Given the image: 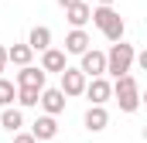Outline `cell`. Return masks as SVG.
<instances>
[{
  "instance_id": "14",
  "label": "cell",
  "mask_w": 147,
  "mask_h": 143,
  "mask_svg": "<svg viewBox=\"0 0 147 143\" xmlns=\"http://www.w3.org/2000/svg\"><path fill=\"white\" fill-rule=\"evenodd\" d=\"M89 44H92V41H89L86 31H69V34H65V55H86Z\"/></svg>"
},
{
  "instance_id": "10",
  "label": "cell",
  "mask_w": 147,
  "mask_h": 143,
  "mask_svg": "<svg viewBox=\"0 0 147 143\" xmlns=\"http://www.w3.org/2000/svg\"><path fill=\"white\" fill-rule=\"evenodd\" d=\"M38 106L45 109V116H58V112H65V96H62L58 89H48V85H45Z\"/></svg>"
},
{
  "instance_id": "17",
  "label": "cell",
  "mask_w": 147,
  "mask_h": 143,
  "mask_svg": "<svg viewBox=\"0 0 147 143\" xmlns=\"http://www.w3.org/2000/svg\"><path fill=\"white\" fill-rule=\"evenodd\" d=\"M14 102H17V85L0 75V106L7 109V106H14Z\"/></svg>"
},
{
  "instance_id": "6",
  "label": "cell",
  "mask_w": 147,
  "mask_h": 143,
  "mask_svg": "<svg viewBox=\"0 0 147 143\" xmlns=\"http://www.w3.org/2000/svg\"><path fill=\"white\" fill-rule=\"evenodd\" d=\"M82 96H89V102H92V106H106V102L113 99V82L106 78V75H103V78H89Z\"/></svg>"
},
{
  "instance_id": "4",
  "label": "cell",
  "mask_w": 147,
  "mask_h": 143,
  "mask_svg": "<svg viewBox=\"0 0 147 143\" xmlns=\"http://www.w3.org/2000/svg\"><path fill=\"white\" fill-rule=\"evenodd\" d=\"M58 78H62V82H58V92H62L65 99H75V96H82V92H86V82H89V78H86L79 68H65Z\"/></svg>"
},
{
  "instance_id": "8",
  "label": "cell",
  "mask_w": 147,
  "mask_h": 143,
  "mask_svg": "<svg viewBox=\"0 0 147 143\" xmlns=\"http://www.w3.org/2000/svg\"><path fill=\"white\" fill-rule=\"evenodd\" d=\"M45 82H48V75L38 68V65H28V68L17 72V82H14V85H17V89H38V92H41Z\"/></svg>"
},
{
  "instance_id": "13",
  "label": "cell",
  "mask_w": 147,
  "mask_h": 143,
  "mask_svg": "<svg viewBox=\"0 0 147 143\" xmlns=\"http://www.w3.org/2000/svg\"><path fill=\"white\" fill-rule=\"evenodd\" d=\"M89 14H92V7L82 0V3H75V7H69V10H65V21L72 24V31H86V24H89Z\"/></svg>"
},
{
  "instance_id": "18",
  "label": "cell",
  "mask_w": 147,
  "mask_h": 143,
  "mask_svg": "<svg viewBox=\"0 0 147 143\" xmlns=\"http://www.w3.org/2000/svg\"><path fill=\"white\" fill-rule=\"evenodd\" d=\"M38 99H41L38 89H17V102H14V106H17V109H34Z\"/></svg>"
},
{
  "instance_id": "22",
  "label": "cell",
  "mask_w": 147,
  "mask_h": 143,
  "mask_svg": "<svg viewBox=\"0 0 147 143\" xmlns=\"http://www.w3.org/2000/svg\"><path fill=\"white\" fill-rule=\"evenodd\" d=\"M113 3H116V0H99V7H113Z\"/></svg>"
},
{
  "instance_id": "5",
  "label": "cell",
  "mask_w": 147,
  "mask_h": 143,
  "mask_svg": "<svg viewBox=\"0 0 147 143\" xmlns=\"http://www.w3.org/2000/svg\"><path fill=\"white\" fill-rule=\"evenodd\" d=\"M79 58H82L79 72H82L86 78H103V75H106V51L89 48V51H86V55H79Z\"/></svg>"
},
{
  "instance_id": "1",
  "label": "cell",
  "mask_w": 147,
  "mask_h": 143,
  "mask_svg": "<svg viewBox=\"0 0 147 143\" xmlns=\"http://www.w3.org/2000/svg\"><path fill=\"white\" fill-rule=\"evenodd\" d=\"M89 21L106 34V41L110 44H116V41H123V34H127V24H123V17L113 10V7H92V14H89Z\"/></svg>"
},
{
  "instance_id": "2",
  "label": "cell",
  "mask_w": 147,
  "mask_h": 143,
  "mask_svg": "<svg viewBox=\"0 0 147 143\" xmlns=\"http://www.w3.org/2000/svg\"><path fill=\"white\" fill-rule=\"evenodd\" d=\"M134 58H137V48H134V44H127V41H116V44H110V51H106V75H113V78L130 75V68H134Z\"/></svg>"
},
{
  "instance_id": "15",
  "label": "cell",
  "mask_w": 147,
  "mask_h": 143,
  "mask_svg": "<svg viewBox=\"0 0 147 143\" xmlns=\"http://www.w3.org/2000/svg\"><path fill=\"white\" fill-rule=\"evenodd\" d=\"M0 126H3L7 133H21V130H24V112L17 106H7L0 112Z\"/></svg>"
},
{
  "instance_id": "12",
  "label": "cell",
  "mask_w": 147,
  "mask_h": 143,
  "mask_svg": "<svg viewBox=\"0 0 147 143\" xmlns=\"http://www.w3.org/2000/svg\"><path fill=\"white\" fill-rule=\"evenodd\" d=\"M24 44H28L31 51H48V48H51V27H45V24H34Z\"/></svg>"
},
{
  "instance_id": "21",
  "label": "cell",
  "mask_w": 147,
  "mask_h": 143,
  "mask_svg": "<svg viewBox=\"0 0 147 143\" xmlns=\"http://www.w3.org/2000/svg\"><path fill=\"white\" fill-rule=\"evenodd\" d=\"M75 3H82V0H58V7H65V10H69V7H75Z\"/></svg>"
},
{
  "instance_id": "7",
  "label": "cell",
  "mask_w": 147,
  "mask_h": 143,
  "mask_svg": "<svg viewBox=\"0 0 147 143\" xmlns=\"http://www.w3.org/2000/svg\"><path fill=\"white\" fill-rule=\"evenodd\" d=\"M28 133L34 136V143H51L58 136V119H55V116H38Z\"/></svg>"
},
{
  "instance_id": "3",
  "label": "cell",
  "mask_w": 147,
  "mask_h": 143,
  "mask_svg": "<svg viewBox=\"0 0 147 143\" xmlns=\"http://www.w3.org/2000/svg\"><path fill=\"white\" fill-rule=\"evenodd\" d=\"M113 99L120 102V112H137V109H140V89H137L134 72L113 78Z\"/></svg>"
},
{
  "instance_id": "16",
  "label": "cell",
  "mask_w": 147,
  "mask_h": 143,
  "mask_svg": "<svg viewBox=\"0 0 147 143\" xmlns=\"http://www.w3.org/2000/svg\"><path fill=\"white\" fill-rule=\"evenodd\" d=\"M31 58H34V51H31L28 44H10V48H7V65L28 68V65H31Z\"/></svg>"
},
{
  "instance_id": "9",
  "label": "cell",
  "mask_w": 147,
  "mask_h": 143,
  "mask_svg": "<svg viewBox=\"0 0 147 143\" xmlns=\"http://www.w3.org/2000/svg\"><path fill=\"white\" fill-rule=\"evenodd\" d=\"M38 68L45 72V75H48V72L62 75V72L69 68V61H65V51H62V48H48V51H41V65H38Z\"/></svg>"
},
{
  "instance_id": "11",
  "label": "cell",
  "mask_w": 147,
  "mask_h": 143,
  "mask_svg": "<svg viewBox=\"0 0 147 143\" xmlns=\"http://www.w3.org/2000/svg\"><path fill=\"white\" fill-rule=\"evenodd\" d=\"M82 123H86L89 133H103V130L110 126V112H106V106H89L86 116H82Z\"/></svg>"
},
{
  "instance_id": "20",
  "label": "cell",
  "mask_w": 147,
  "mask_h": 143,
  "mask_svg": "<svg viewBox=\"0 0 147 143\" xmlns=\"http://www.w3.org/2000/svg\"><path fill=\"white\" fill-rule=\"evenodd\" d=\"M0 72H7V48L0 44Z\"/></svg>"
},
{
  "instance_id": "19",
  "label": "cell",
  "mask_w": 147,
  "mask_h": 143,
  "mask_svg": "<svg viewBox=\"0 0 147 143\" xmlns=\"http://www.w3.org/2000/svg\"><path fill=\"white\" fill-rule=\"evenodd\" d=\"M14 143H34V136H31V133H24V130H21V133H14Z\"/></svg>"
}]
</instances>
